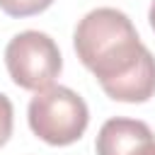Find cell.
I'll list each match as a JSON object with an SVG mask.
<instances>
[{
  "instance_id": "cell-1",
  "label": "cell",
  "mask_w": 155,
  "mask_h": 155,
  "mask_svg": "<svg viewBox=\"0 0 155 155\" xmlns=\"http://www.w3.org/2000/svg\"><path fill=\"white\" fill-rule=\"evenodd\" d=\"M73 46L109 99L143 104L155 94V56L143 46L126 12L90 10L73 31Z\"/></svg>"
},
{
  "instance_id": "cell-2",
  "label": "cell",
  "mask_w": 155,
  "mask_h": 155,
  "mask_svg": "<svg viewBox=\"0 0 155 155\" xmlns=\"http://www.w3.org/2000/svg\"><path fill=\"white\" fill-rule=\"evenodd\" d=\"M27 121L36 138L48 145L63 148L82 138L90 124V109L75 90L51 85L31 97Z\"/></svg>"
},
{
  "instance_id": "cell-3",
  "label": "cell",
  "mask_w": 155,
  "mask_h": 155,
  "mask_svg": "<svg viewBox=\"0 0 155 155\" xmlns=\"http://www.w3.org/2000/svg\"><path fill=\"white\" fill-rule=\"evenodd\" d=\"M5 65L12 82L29 92H41L53 85L63 70L58 44L36 29L15 34L5 46Z\"/></svg>"
},
{
  "instance_id": "cell-4",
  "label": "cell",
  "mask_w": 155,
  "mask_h": 155,
  "mask_svg": "<svg viewBox=\"0 0 155 155\" xmlns=\"http://www.w3.org/2000/svg\"><path fill=\"white\" fill-rule=\"evenodd\" d=\"M97 155H155V133L138 119H109L97 133Z\"/></svg>"
},
{
  "instance_id": "cell-5",
  "label": "cell",
  "mask_w": 155,
  "mask_h": 155,
  "mask_svg": "<svg viewBox=\"0 0 155 155\" xmlns=\"http://www.w3.org/2000/svg\"><path fill=\"white\" fill-rule=\"evenodd\" d=\"M53 0H0V10L7 17H31L44 10H48Z\"/></svg>"
},
{
  "instance_id": "cell-6",
  "label": "cell",
  "mask_w": 155,
  "mask_h": 155,
  "mask_svg": "<svg viewBox=\"0 0 155 155\" xmlns=\"http://www.w3.org/2000/svg\"><path fill=\"white\" fill-rule=\"evenodd\" d=\"M12 116H15L12 102H10L7 94L0 92V148H2V145L10 140V136H12Z\"/></svg>"
},
{
  "instance_id": "cell-7",
  "label": "cell",
  "mask_w": 155,
  "mask_h": 155,
  "mask_svg": "<svg viewBox=\"0 0 155 155\" xmlns=\"http://www.w3.org/2000/svg\"><path fill=\"white\" fill-rule=\"evenodd\" d=\"M148 22H150V27H153V31H155V0L150 2V10H148Z\"/></svg>"
}]
</instances>
